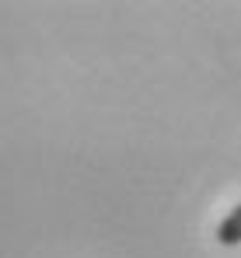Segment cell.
Instances as JSON below:
<instances>
[{
  "mask_svg": "<svg viewBox=\"0 0 241 258\" xmlns=\"http://www.w3.org/2000/svg\"><path fill=\"white\" fill-rule=\"evenodd\" d=\"M217 241H220L224 248L241 244V206H234L231 213L220 220V227H217Z\"/></svg>",
  "mask_w": 241,
  "mask_h": 258,
  "instance_id": "6da1fadb",
  "label": "cell"
}]
</instances>
